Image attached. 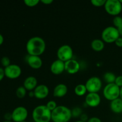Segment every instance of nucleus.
I'll return each instance as SVG.
<instances>
[{
	"instance_id": "1",
	"label": "nucleus",
	"mask_w": 122,
	"mask_h": 122,
	"mask_svg": "<svg viewBox=\"0 0 122 122\" xmlns=\"http://www.w3.org/2000/svg\"><path fill=\"white\" fill-rule=\"evenodd\" d=\"M26 51L30 56H40L46 48V44L43 38L34 36L27 41L26 45Z\"/></svg>"
},
{
	"instance_id": "2",
	"label": "nucleus",
	"mask_w": 122,
	"mask_h": 122,
	"mask_svg": "<svg viewBox=\"0 0 122 122\" xmlns=\"http://www.w3.org/2000/svg\"><path fill=\"white\" fill-rule=\"evenodd\" d=\"M71 117V110L64 106H57L51 112V120L53 122H69Z\"/></svg>"
},
{
	"instance_id": "3",
	"label": "nucleus",
	"mask_w": 122,
	"mask_h": 122,
	"mask_svg": "<svg viewBox=\"0 0 122 122\" xmlns=\"http://www.w3.org/2000/svg\"><path fill=\"white\" fill-rule=\"evenodd\" d=\"M32 118L35 122H50L51 120V111L46 105L38 106L32 112Z\"/></svg>"
},
{
	"instance_id": "4",
	"label": "nucleus",
	"mask_w": 122,
	"mask_h": 122,
	"mask_svg": "<svg viewBox=\"0 0 122 122\" xmlns=\"http://www.w3.org/2000/svg\"><path fill=\"white\" fill-rule=\"evenodd\" d=\"M120 37V34L117 29L114 26H108L102 30L101 38L102 41L107 43L115 42Z\"/></svg>"
},
{
	"instance_id": "5",
	"label": "nucleus",
	"mask_w": 122,
	"mask_h": 122,
	"mask_svg": "<svg viewBox=\"0 0 122 122\" xmlns=\"http://www.w3.org/2000/svg\"><path fill=\"white\" fill-rule=\"evenodd\" d=\"M120 88L115 83H108L103 89V95L109 101H113L120 97Z\"/></svg>"
},
{
	"instance_id": "6",
	"label": "nucleus",
	"mask_w": 122,
	"mask_h": 122,
	"mask_svg": "<svg viewBox=\"0 0 122 122\" xmlns=\"http://www.w3.org/2000/svg\"><path fill=\"white\" fill-rule=\"evenodd\" d=\"M104 8L108 14L117 16L122 11V4L119 0H106Z\"/></svg>"
},
{
	"instance_id": "7",
	"label": "nucleus",
	"mask_w": 122,
	"mask_h": 122,
	"mask_svg": "<svg viewBox=\"0 0 122 122\" xmlns=\"http://www.w3.org/2000/svg\"><path fill=\"white\" fill-rule=\"evenodd\" d=\"M102 85V81L98 77L92 76L87 80L85 86L89 93H98L101 89Z\"/></svg>"
},
{
	"instance_id": "8",
	"label": "nucleus",
	"mask_w": 122,
	"mask_h": 122,
	"mask_svg": "<svg viewBox=\"0 0 122 122\" xmlns=\"http://www.w3.org/2000/svg\"><path fill=\"white\" fill-rule=\"evenodd\" d=\"M57 56L58 59L64 62L72 59L73 56L72 48L69 45H63L60 46L57 50Z\"/></svg>"
},
{
	"instance_id": "9",
	"label": "nucleus",
	"mask_w": 122,
	"mask_h": 122,
	"mask_svg": "<svg viewBox=\"0 0 122 122\" xmlns=\"http://www.w3.org/2000/svg\"><path fill=\"white\" fill-rule=\"evenodd\" d=\"M12 120L14 122H21L26 121L28 116V111L23 106H19L14 108L11 113Z\"/></svg>"
},
{
	"instance_id": "10",
	"label": "nucleus",
	"mask_w": 122,
	"mask_h": 122,
	"mask_svg": "<svg viewBox=\"0 0 122 122\" xmlns=\"http://www.w3.org/2000/svg\"><path fill=\"white\" fill-rule=\"evenodd\" d=\"M5 75L8 78L15 79L20 77L21 74V69L17 64H10L7 67L4 68Z\"/></svg>"
},
{
	"instance_id": "11",
	"label": "nucleus",
	"mask_w": 122,
	"mask_h": 122,
	"mask_svg": "<svg viewBox=\"0 0 122 122\" xmlns=\"http://www.w3.org/2000/svg\"><path fill=\"white\" fill-rule=\"evenodd\" d=\"M85 102L91 107H96L100 104L101 97L98 93H88L85 97Z\"/></svg>"
},
{
	"instance_id": "12",
	"label": "nucleus",
	"mask_w": 122,
	"mask_h": 122,
	"mask_svg": "<svg viewBox=\"0 0 122 122\" xmlns=\"http://www.w3.org/2000/svg\"><path fill=\"white\" fill-rule=\"evenodd\" d=\"M81 68L79 63L76 60L71 59L65 62V70L69 74L76 73L78 72Z\"/></svg>"
},
{
	"instance_id": "13",
	"label": "nucleus",
	"mask_w": 122,
	"mask_h": 122,
	"mask_svg": "<svg viewBox=\"0 0 122 122\" xmlns=\"http://www.w3.org/2000/svg\"><path fill=\"white\" fill-rule=\"evenodd\" d=\"M34 96L38 99H44L47 97L49 94V88L44 84L39 85L33 90Z\"/></svg>"
},
{
	"instance_id": "14",
	"label": "nucleus",
	"mask_w": 122,
	"mask_h": 122,
	"mask_svg": "<svg viewBox=\"0 0 122 122\" xmlns=\"http://www.w3.org/2000/svg\"><path fill=\"white\" fill-rule=\"evenodd\" d=\"M50 70L54 75H60L65 70V62L59 59L54 61L50 66Z\"/></svg>"
},
{
	"instance_id": "15",
	"label": "nucleus",
	"mask_w": 122,
	"mask_h": 122,
	"mask_svg": "<svg viewBox=\"0 0 122 122\" xmlns=\"http://www.w3.org/2000/svg\"><path fill=\"white\" fill-rule=\"evenodd\" d=\"M27 63L31 68L33 69H39L42 66V60L39 56H30L27 58Z\"/></svg>"
},
{
	"instance_id": "16",
	"label": "nucleus",
	"mask_w": 122,
	"mask_h": 122,
	"mask_svg": "<svg viewBox=\"0 0 122 122\" xmlns=\"http://www.w3.org/2000/svg\"><path fill=\"white\" fill-rule=\"evenodd\" d=\"M37 86H38V81L34 76H28L25 79L23 82V86L26 88V90L29 91L34 90Z\"/></svg>"
},
{
	"instance_id": "17",
	"label": "nucleus",
	"mask_w": 122,
	"mask_h": 122,
	"mask_svg": "<svg viewBox=\"0 0 122 122\" xmlns=\"http://www.w3.org/2000/svg\"><path fill=\"white\" fill-rule=\"evenodd\" d=\"M68 91V88L66 85L64 83H60L55 86L53 91V95L55 97L61 98L65 96Z\"/></svg>"
},
{
	"instance_id": "18",
	"label": "nucleus",
	"mask_w": 122,
	"mask_h": 122,
	"mask_svg": "<svg viewBox=\"0 0 122 122\" xmlns=\"http://www.w3.org/2000/svg\"><path fill=\"white\" fill-rule=\"evenodd\" d=\"M110 109L116 114L122 113V100L120 97L111 101Z\"/></svg>"
},
{
	"instance_id": "19",
	"label": "nucleus",
	"mask_w": 122,
	"mask_h": 122,
	"mask_svg": "<svg viewBox=\"0 0 122 122\" xmlns=\"http://www.w3.org/2000/svg\"><path fill=\"white\" fill-rule=\"evenodd\" d=\"M91 45L94 51H101L104 48V42L103 41L100 39H95L92 41Z\"/></svg>"
},
{
	"instance_id": "20",
	"label": "nucleus",
	"mask_w": 122,
	"mask_h": 122,
	"mask_svg": "<svg viewBox=\"0 0 122 122\" xmlns=\"http://www.w3.org/2000/svg\"><path fill=\"white\" fill-rule=\"evenodd\" d=\"M87 89L85 85L79 84L75 88V93L77 96H83L86 93Z\"/></svg>"
},
{
	"instance_id": "21",
	"label": "nucleus",
	"mask_w": 122,
	"mask_h": 122,
	"mask_svg": "<svg viewBox=\"0 0 122 122\" xmlns=\"http://www.w3.org/2000/svg\"><path fill=\"white\" fill-rule=\"evenodd\" d=\"M116 76L112 72H106L104 75V79L107 83H113L115 82Z\"/></svg>"
},
{
	"instance_id": "22",
	"label": "nucleus",
	"mask_w": 122,
	"mask_h": 122,
	"mask_svg": "<svg viewBox=\"0 0 122 122\" xmlns=\"http://www.w3.org/2000/svg\"><path fill=\"white\" fill-rule=\"evenodd\" d=\"M26 91H27V90L26 89V88L23 86H21L18 87L17 89H16L15 94H16L17 97L18 98H24L26 96Z\"/></svg>"
},
{
	"instance_id": "23",
	"label": "nucleus",
	"mask_w": 122,
	"mask_h": 122,
	"mask_svg": "<svg viewBox=\"0 0 122 122\" xmlns=\"http://www.w3.org/2000/svg\"><path fill=\"white\" fill-rule=\"evenodd\" d=\"M113 22L114 25V27H116L117 29L119 28V27L122 26V17L119 15L115 16L113 19Z\"/></svg>"
},
{
	"instance_id": "24",
	"label": "nucleus",
	"mask_w": 122,
	"mask_h": 122,
	"mask_svg": "<svg viewBox=\"0 0 122 122\" xmlns=\"http://www.w3.org/2000/svg\"><path fill=\"white\" fill-rule=\"evenodd\" d=\"M39 2H40L39 0H25L24 1V3L26 5L30 7H35V6L37 5Z\"/></svg>"
},
{
	"instance_id": "25",
	"label": "nucleus",
	"mask_w": 122,
	"mask_h": 122,
	"mask_svg": "<svg viewBox=\"0 0 122 122\" xmlns=\"http://www.w3.org/2000/svg\"><path fill=\"white\" fill-rule=\"evenodd\" d=\"M82 114V110L81 108H79V107H76L74 108L73 109L71 110V114H72V117H80Z\"/></svg>"
},
{
	"instance_id": "26",
	"label": "nucleus",
	"mask_w": 122,
	"mask_h": 122,
	"mask_svg": "<svg viewBox=\"0 0 122 122\" xmlns=\"http://www.w3.org/2000/svg\"><path fill=\"white\" fill-rule=\"evenodd\" d=\"M46 106L48 107V108L50 111L52 112V111L54 109H56V107H57V102H56V101L51 100V101H48V102L46 103Z\"/></svg>"
},
{
	"instance_id": "27",
	"label": "nucleus",
	"mask_w": 122,
	"mask_h": 122,
	"mask_svg": "<svg viewBox=\"0 0 122 122\" xmlns=\"http://www.w3.org/2000/svg\"><path fill=\"white\" fill-rule=\"evenodd\" d=\"M1 64L3 67H4L5 68L8 67V66L10 65V60L8 58V57H6V56H4V57H2L1 60Z\"/></svg>"
},
{
	"instance_id": "28",
	"label": "nucleus",
	"mask_w": 122,
	"mask_h": 122,
	"mask_svg": "<svg viewBox=\"0 0 122 122\" xmlns=\"http://www.w3.org/2000/svg\"><path fill=\"white\" fill-rule=\"evenodd\" d=\"M91 2L92 4L95 7H101V6H104L106 0H92Z\"/></svg>"
},
{
	"instance_id": "29",
	"label": "nucleus",
	"mask_w": 122,
	"mask_h": 122,
	"mask_svg": "<svg viewBox=\"0 0 122 122\" xmlns=\"http://www.w3.org/2000/svg\"><path fill=\"white\" fill-rule=\"evenodd\" d=\"M114 83L117 85L119 87L121 88L122 86V76H117Z\"/></svg>"
},
{
	"instance_id": "30",
	"label": "nucleus",
	"mask_w": 122,
	"mask_h": 122,
	"mask_svg": "<svg viewBox=\"0 0 122 122\" xmlns=\"http://www.w3.org/2000/svg\"><path fill=\"white\" fill-rule=\"evenodd\" d=\"M5 120L7 121H11L12 120V114L11 113H7L4 116Z\"/></svg>"
},
{
	"instance_id": "31",
	"label": "nucleus",
	"mask_w": 122,
	"mask_h": 122,
	"mask_svg": "<svg viewBox=\"0 0 122 122\" xmlns=\"http://www.w3.org/2000/svg\"><path fill=\"white\" fill-rule=\"evenodd\" d=\"M101 122V119L98 117H91L90 119H88V122Z\"/></svg>"
},
{
	"instance_id": "32",
	"label": "nucleus",
	"mask_w": 122,
	"mask_h": 122,
	"mask_svg": "<svg viewBox=\"0 0 122 122\" xmlns=\"http://www.w3.org/2000/svg\"><path fill=\"white\" fill-rule=\"evenodd\" d=\"M115 44L119 47H122V38L119 37L115 41Z\"/></svg>"
},
{
	"instance_id": "33",
	"label": "nucleus",
	"mask_w": 122,
	"mask_h": 122,
	"mask_svg": "<svg viewBox=\"0 0 122 122\" xmlns=\"http://www.w3.org/2000/svg\"><path fill=\"white\" fill-rule=\"evenodd\" d=\"M80 118H81V120L82 121L86 122H88V116H87L86 114H82V115L80 116Z\"/></svg>"
},
{
	"instance_id": "34",
	"label": "nucleus",
	"mask_w": 122,
	"mask_h": 122,
	"mask_svg": "<svg viewBox=\"0 0 122 122\" xmlns=\"http://www.w3.org/2000/svg\"><path fill=\"white\" fill-rule=\"evenodd\" d=\"M4 76H5V75L4 69H3L2 67H0V81H1L3 79Z\"/></svg>"
},
{
	"instance_id": "35",
	"label": "nucleus",
	"mask_w": 122,
	"mask_h": 122,
	"mask_svg": "<svg viewBox=\"0 0 122 122\" xmlns=\"http://www.w3.org/2000/svg\"><path fill=\"white\" fill-rule=\"evenodd\" d=\"M40 1L42 2V3L44 4H46V5H49L53 2V1H52V0H41V1Z\"/></svg>"
},
{
	"instance_id": "36",
	"label": "nucleus",
	"mask_w": 122,
	"mask_h": 122,
	"mask_svg": "<svg viewBox=\"0 0 122 122\" xmlns=\"http://www.w3.org/2000/svg\"><path fill=\"white\" fill-rule=\"evenodd\" d=\"M4 40V39L3 36L2 35V34L0 33V45H1L2 44H3Z\"/></svg>"
},
{
	"instance_id": "37",
	"label": "nucleus",
	"mask_w": 122,
	"mask_h": 122,
	"mask_svg": "<svg viewBox=\"0 0 122 122\" xmlns=\"http://www.w3.org/2000/svg\"><path fill=\"white\" fill-rule=\"evenodd\" d=\"M117 30L118 31H119L120 35H122V26H120V27H119V28H117Z\"/></svg>"
},
{
	"instance_id": "38",
	"label": "nucleus",
	"mask_w": 122,
	"mask_h": 122,
	"mask_svg": "<svg viewBox=\"0 0 122 122\" xmlns=\"http://www.w3.org/2000/svg\"><path fill=\"white\" fill-rule=\"evenodd\" d=\"M29 96L30 97H35L34 96V92H33V91H30L29 93Z\"/></svg>"
},
{
	"instance_id": "39",
	"label": "nucleus",
	"mask_w": 122,
	"mask_h": 122,
	"mask_svg": "<svg viewBox=\"0 0 122 122\" xmlns=\"http://www.w3.org/2000/svg\"><path fill=\"white\" fill-rule=\"evenodd\" d=\"M120 98L122 100V86L120 88Z\"/></svg>"
},
{
	"instance_id": "40",
	"label": "nucleus",
	"mask_w": 122,
	"mask_h": 122,
	"mask_svg": "<svg viewBox=\"0 0 122 122\" xmlns=\"http://www.w3.org/2000/svg\"><path fill=\"white\" fill-rule=\"evenodd\" d=\"M75 122H83V121H82V120H77V121H76Z\"/></svg>"
},
{
	"instance_id": "41",
	"label": "nucleus",
	"mask_w": 122,
	"mask_h": 122,
	"mask_svg": "<svg viewBox=\"0 0 122 122\" xmlns=\"http://www.w3.org/2000/svg\"><path fill=\"white\" fill-rule=\"evenodd\" d=\"M3 122H12V121H7V120H4V121Z\"/></svg>"
},
{
	"instance_id": "42",
	"label": "nucleus",
	"mask_w": 122,
	"mask_h": 122,
	"mask_svg": "<svg viewBox=\"0 0 122 122\" xmlns=\"http://www.w3.org/2000/svg\"><path fill=\"white\" fill-rule=\"evenodd\" d=\"M119 1H120V2H121V4H122V0H119Z\"/></svg>"
},
{
	"instance_id": "43",
	"label": "nucleus",
	"mask_w": 122,
	"mask_h": 122,
	"mask_svg": "<svg viewBox=\"0 0 122 122\" xmlns=\"http://www.w3.org/2000/svg\"><path fill=\"white\" fill-rule=\"evenodd\" d=\"M27 122L26 121H24V122Z\"/></svg>"
}]
</instances>
